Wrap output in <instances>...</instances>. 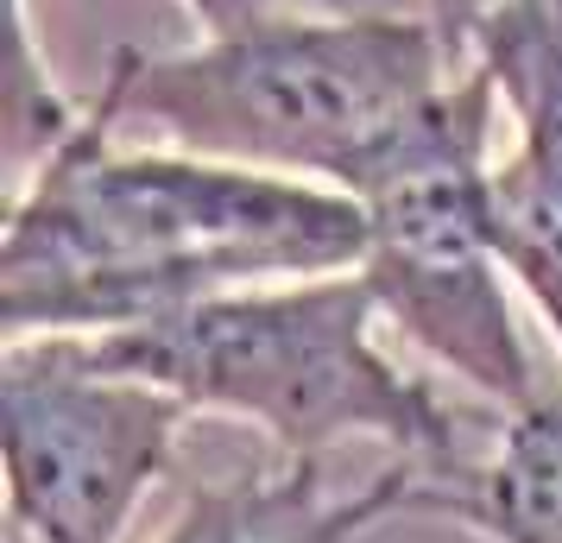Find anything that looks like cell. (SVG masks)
<instances>
[{
	"mask_svg": "<svg viewBox=\"0 0 562 543\" xmlns=\"http://www.w3.org/2000/svg\"><path fill=\"white\" fill-rule=\"evenodd\" d=\"M95 89L77 127L13 183L0 234L7 341L114 336L203 297L355 272L367 215L348 190L272 178L196 152L114 146Z\"/></svg>",
	"mask_w": 562,
	"mask_h": 543,
	"instance_id": "obj_1",
	"label": "cell"
},
{
	"mask_svg": "<svg viewBox=\"0 0 562 543\" xmlns=\"http://www.w3.org/2000/svg\"><path fill=\"white\" fill-rule=\"evenodd\" d=\"M456 57L424 13L297 7L196 38L190 52L108 57L102 95L121 127H153L171 152L348 190L355 171L456 82Z\"/></svg>",
	"mask_w": 562,
	"mask_h": 543,
	"instance_id": "obj_2",
	"label": "cell"
},
{
	"mask_svg": "<svg viewBox=\"0 0 562 543\" xmlns=\"http://www.w3.org/2000/svg\"><path fill=\"white\" fill-rule=\"evenodd\" d=\"M380 304L367 279L323 272L203 297L114 336H77L89 361L165 386L190 411L254 423L284 462H323L335 442H385L392 455L449 474L456 417L430 380L380 348Z\"/></svg>",
	"mask_w": 562,
	"mask_h": 543,
	"instance_id": "obj_3",
	"label": "cell"
},
{
	"mask_svg": "<svg viewBox=\"0 0 562 543\" xmlns=\"http://www.w3.org/2000/svg\"><path fill=\"white\" fill-rule=\"evenodd\" d=\"M493 82L461 70L360 165L348 196L367 215L360 279L380 323L486 405L525 411L543 380L512 316V272L493 240Z\"/></svg>",
	"mask_w": 562,
	"mask_h": 543,
	"instance_id": "obj_4",
	"label": "cell"
},
{
	"mask_svg": "<svg viewBox=\"0 0 562 543\" xmlns=\"http://www.w3.org/2000/svg\"><path fill=\"white\" fill-rule=\"evenodd\" d=\"M183 417V398L89 361L77 336L7 341V524L38 543H121L139 499L171 467Z\"/></svg>",
	"mask_w": 562,
	"mask_h": 543,
	"instance_id": "obj_5",
	"label": "cell"
},
{
	"mask_svg": "<svg viewBox=\"0 0 562 543\" xmlns=\"http://www.w3.org/2000/svg\"><path fill=\"white\" fill-rule=\"evenodd\" d=\"M417 499L424 462L405 455L355 493H329L323 462H279L196 487L158 543H367L380 524L417 512Z\"/></svg>",
	"mask_w": 562,
	"mask_h": 543,
	"instance_id": "obj_6",
	"label": "cell"
},
{
	"mask_svg": "<svg viewBox=\"0 0 562 543\" xmlns=\"http://www.w3.org/2000/svg\"><path fill=\"white\" fill-rule=\"evenodd\" d=\"M424 518H456L486 543H562V386L512 411L486 462L424 467Z\"/></svg>",
	"mask_w": 562,
	"mask_h": 543,
	"instance_id": "obj_7",
	"label": "cell"
},
{
	"mask_svg": "<svg viewBox=\"0 0 562 543\" xmlns=\"http://www.w3.org/2000/svg\"><path fill=\"white\" fill-rule=\"evenodd\" d=\"M461 70L493 82L512 121V158L562 183V0H512L474 32Z\"/></svg>",
	"mask_w": 562,
	"mask_h": 543,
	"instance_id": "obj_8",
	"label": "cell"
},
{
	"mask_svg": "<svg viewBox=\"0 0 562 543\" xmlns=\"http://www.w3.org/2000/svg\"><path fill=\"white\" fill-rule=\"evenodd\" d=\"M493 240L512 285L537 304L562 354V183L531 171L525 158H493Z\"/></svg>",
	"mask_w": 562,
	"mask_h": 543,
	"instance_id": "obj_9",
	"label": "cell"
},
{
	"mask_svg": "<svg viewBox=\"0 0 562 543\" xmlns=\"http://www.w3.org/2000/svg\"><path fill=\"white\" fill-rule=\"evenodd\" d=\"M183 7L203 26V38H215V32L259 26V20H279V13H297V7H355V0H183Z\"/></svg>",
	"mask_w": 562,
	"mask_h": 543,
	"instance_id": "obj_10",
	"label": "cell"
},
{
	"mask_svg": "<svg viewBox=\"0 0 562 543\" xmlns=\"http://www.w3.org/2000/svg\"><path fill=\"white\" fill-rule=\"evenodd\" d=\"M512 0H424V20L436 26L442 38V52L456 57V70L468 64V45H474V32L493 20V13H506Z\"/></svg>",
	"mask_w": 562,
	"mask_h": 543,
	"instance_id": "obj_11",
	"label": "cell"
}]
</instances>
